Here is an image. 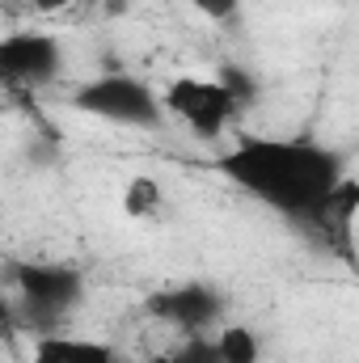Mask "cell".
<instances>
[{"label":"cell","instance_id":"1","mask_svg":"<svg viewBox=\"0 0 359 363\" xmlns=\"http://www.w3.org/2000/svg\"><path fill=\"white\" fill-rule=\"evenodd\" d=\"M216 169L263 207L309 224L321 199L351 174V161L313 135H241L216 157Z\"/></svg>","mask_w":359,"mask_h":363},{"label":"cell","instance_id":"2","mask_svg":"<svg viewBox=\"0 0 359 363\" xmlns=\"http://www.w3.org/2000/svg\"><path fill=\"white\" fill-rule=\"evenodd\" d=\"M4 287L13 291V330H30L34 338H43L60 334V321L85 296V274L64 262H9Z\"/></svg>","mask_w":359,"mask_h":363},{"label":"cell","instance_id":"3","mask_svg":"<svg viewBox=\"0 0 359 363\" xmlns=\"http://www.w3.org/2000/svg\"><path fill=\"white\" fill-rule=\"evenodd\" d=\"M68 101H72V110L89 114V118H97V123L127 127V131H157V127L165 123L161 93L153 89L148 81L127 77V72L93 77V81H85V85H77Z\"/></svg>","mask_w":359,"mask_h":363},{"label":"cell","instance_id":"4","mask_svg":"<svg viewBox=\"0 0 359 363\" xmlns=\"http://www.w3.org/2000/svg\"><path fill=\"white\" fill-rule=\"evenodd\" d=\"M161 106L165 114L182 118L199 140H220L245 110L216 77H174L161 89Z\"/></svg>","mask_w":359,"mask_h":363},{"label":"cell","instance_id":"5","mask_svg":"<svg viewBox=\"0 0 359 363\" xmlns=\"http://www.w3.org/2000/svg\"><path fill=\"white\" fill-rule=\"evenodd\" d=\"M64 72V43L47 30H17L0 38V85L4 89H47Z\"/></svg>","mask_w":359,"mask_h":363},{"label":"cell","instance_id":"6","mask_svg":"<svg viewBox=\"0 0 359 363\" xmlns=\"http://www.w3.org/2000/svg\"><path fill=\"white\" fill-rule=\"evenodd\" d=\"M220 308H224V296L207 283H178V287H165L148 300V313L178 330L182 338L186 334H207V325L220 321Z\"/></svg>","mask_w":359,"mask_h":363},{"label":"cell","instance_id":"7","mask_svg":"<svg viewBox=\"0 0 359 363\" xmlns=\"http://www.w3.org/2000/svg\"><path fill=\"white\" fill-rule=\"evenodd\" d=\"M355 211H359V182H355V174H347V178L321 199V207L309 216V228H313L326 245H334V250L347 258V254H351Z\"/></svg>","mask_w":359,"mask_h":363},{"label":"cell","instance_id":"8","mask_svg":"<svg viewBox=\"0 0 359 363\" xmlns=\"http://www.w3.org/2000/svg\"><path fill=\"white\" fill-rule=\"evenodd\" d=\"M30 363H118V351L110 342L81 338V334H43L34 338Z\"/></svg>","mask_w":359,"mask_h":363},{"label":"cell","instance_id":"9","mask_svg":"<svg viewBox=\"0 0 359 363\" xmlns=\"http://www.w3.org/2000/svg\"><path fill=\"white\" fill-rule=\"evenodd\" d=\"M123 211L131 220H165L170 216V194L165 186L148 174H136V178L123 186Z\"/></svg>","mask_w":359,"mask_h":363},{"label":"cell","instance_id":"10","mask_svg":"<svg viewBox=\"0 0 359 363\" xmlns=\"http://www.w3.org/2000/svg\"><path fill=\"white\" fill-rule=\"evenodd\" d=\"M211 342H216L220 363H263V338L245 321H228Z\"/></svg>","mask_w":359,"mask_h":363},{"label":"cell","instance_id":"11","mask_svg":"<svg viewBox=\"0 0 359 363\" xmlns=\"http://www.w3.org/2000/svg\"><path fill=\"white\" fill-rule=\"evenodd\" d=\"M161 363H220V355L207 334H186L170 355H161Z\"/></svg>","mask_w":359,"mask_h":363},{"label":"cell","instance_id":"12","mask_svg":"<svg viewBox=\"0 0 359 363\" xmlns=\"http://www.w3.org/2000/svg\"><path fill=\"white\" fill-rule=\"evenodd\" d=\"M216 81H220V85H224V89L233 93V97H237V101H241V106H250V101H254V97H258V81H254V77H250V72H245V68H237V64H224V68H220V77H216Z\"/></svg>","mask_w":359,"mask_h":363},{"label":"cell","instance_id":"13","mask_svg":"<svg viewBox=\"0 0 359 363\" xmlns=\"http://www.w3.org/2000/svg\"><path fill=\"white\" fill-rule=\"evenodd\" d=\"M194 13H203L207 21H233L241 13V0H186Z\"/></svg>","mask_w":359,"mask_h":363},{"label":"cell","instance_id":"14","mask_svg":"<svg viewBox=\"0 0 359 363\" xmlns=\"http://www.w3.org/2000/svg\"><path fill=\"white\" fill-rule=\"evenodd\" d=\"M72 0H30V13H64Z\"/></svg>","mask_w":359,"mask_h":363},{"label":"cell","instance_id":"15","mask_svg":"<svg viewBox=\"0 0 359 363\" xmlns=\"http://www.w3.org/2000/svg\"><path fill=\"white\" fill-rule=\"evenodd\" d=\"M0 363H4V355H0Z\"/></svg>","mask_w":359,"mask_h":363}]
</instances>
